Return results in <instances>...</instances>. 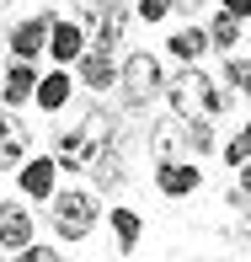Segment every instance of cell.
Instances as JSON below:
<instances>
[{"instance_id":"4dcf8cb0","label":"cell","mask_w":251,"mask_h":262,"mask_svg":"<svg viewBox=\"0 0 251 262\" xmlns=\"http://www.w3.org/2000/svg\"><path fill=\"white\" fill-rule=\"evenodd\" d=\"M0 262H6V257H0Z\"/></svg>"},{"instance_id":"5b68a950","label":"cell","mask_w":251,"mask_h":262,"mask_svg":"<svg viewBox=\"0 0 251 262\" xmlns=\"http://www.w3.org/2000/svg\"><path fill=\"white\" fill-rule=\"evenodd\" d=\"M86 11V49H118L123 43V32H128V11H123V0H107V6H80Z\"/></svg>"},{"instance_id":"2e32d148","label":"cell","mask_w":251,"mask_h":262,"mask_svg":"<svg viewBox=\"0 0 251 262\" xmlns=\"http://www.w3.org/2000/svg\"><path fill=\"white\" fill-rule=\"evenodd\" d=\"M150 156L155 161H187V134H182V118H161L150 128Z\"/></svg>"},{"instance_id":"83f0119b","label":"cell","mask_w":251,"mask_h":262,"mask_svg":"<svg viewBox=\"0 0 251 262\" xmlns=\"http://www.w3.org/2000/svg\"><path fill=\"white\" fill-rule=\"evenodd\" d=\"M241 241H251V209H241Z\"/></svg>"},{"instance_id":"3957f363","label":"cell","mask_w":251,"mask_h":262,"mask_svg":"<svg viewBox=\"0 0 251 262\" xmlns=\"http://www.w3.org/2000/svg\"><path fill=\"white\" fill-rule=\"evenodd\" d=\"M102 209H97V193H80V187H70V193H54L49 198V225L59 241H86L91 230H97Z\"/></svg>"},{"instance_id":"7402d4cb","label":"cell","mask_w":251,"mask_h":262,"mask_svg":"<svg viewBox=\"0 0 251 262\" xmlns=\"http://www.w3.org/2000/svg\"><path fill=\"white\" fill-rule=\"evenodd\" d=\"M139 21H166V16H171V0H139Z\"/></svg>"},{"instance_id":"8fae6325","label":"cell","mask_w":251,"mask_h":262,"mask_svg":"<svg viewBox=\"0 0 251 262\" xmlns=\"http://www.w3.org/2000/svg\"><path fill=\"white\" fill-rule=\"evenodd\" d=\"M43 54H54V64H75V59L86 54V27H80V21H64V16H49V49Z\"/></svg>"},{"instance_id":"30bf717a","label":"cell","mask_w":251,"mask_h":262,"mask_svg":"<svg viewBox=\"0 0 251 262\" xmlns=\"http://www.w3.org/2000/svg\"><path fill=\"white\" fill-rule=\"evenodd\" d=\"M155 187H161L166 198H187L203 187V166L193 161H155Z\"/></svg>"},{"instance_id":"9a60e30c","label":"cell","mask_w":251,"mask_h":262,"mask_svg":"<svg viewBox=\"0 0 251 262\" xmlns=\"http://www.w3.org/2000/svg\"><path fill=\"white\" fill-rule=\"evenodd\" d=\"M70 97H75V75H64V64L54 70V75H38V91H32V102L43 107V113H64L70 107Z\"/></svg>"},{"instance_id":"e0dca14e","label":"cell","mask_w":251,"mask_h":262,"mask_svg":"<svg viewBox=\"0 0 251 262\" xmlns=\"http://www.w3.org/2000/svg\"><path fill=\"white\" fill-rule=\"evenodd\" d=\"M166 49H171L176 59H182V64H198V59L209 54V32H203V27H193V21H187V27H176L171 38H166Z\"/></svg>"},{"instance_id":"9c48e42d","label":"cell","mask_w":251,"mask_h":262,"mask_svg":"<svg viewBox=\"0 0 251 262\" xmlns=\"http://www.w3.org/2000/svg\"><path fill=\"white\" fill-rule=\"evenodd\" d=\"M27 150H32V128L16 118V107L0 113V171H16L27 161Z\"/></svg>"},{"instance_id":"d4e9b609","label":"cell","mask_w":251,"mask_h":262,"mask_svg":"<svg viewBox=\"0 0 251 262\" xmlns=\"http://www.w3.org/2000/svg\"><path fill=\"white\" fill-rule=\"evenodd\" d=\"M224 204H230V209H246L251 193H241V187H224Z\"/></svg>"},{"instance_id":"52a82bcc","label":"cell","mask_w":251,"mask_h":262,"mask_svg":"<svg viewBox=\"0 0 251 262\" xmlns=\"http://www.w3.org/2000/svg\"><path fill=\"white\" fill-rule=\"evenodd\" d=\"M54 177H59L54 156H27L16 166V187H21V198H32V204H49L54 198Z\"/></svg>"},{"instance_id":"484cf974","label":"cell","mask_w":251,"mask_h":262,"mask_svg":"<svg viewBox=\"0 0 251 262\" xmlns=\"http://www.w3.org/2000/svg\"><path fill=\"white\" fill-rule=\"evenodd\" d=\"M198 6H203V0H171V11H182V16H193Z\"/></svg>"},{"instance_id":"f546056e","label":"cell","mask_w":251,"mask_h":262,"mask_svg":"<svg viewBox=\"0 0 251 262\" xmlns=\"http://www.w3.org/2000/svg\"><path fill=\"white\" fill-rule=\"evenodd\" d=\"M0 6H16V0H0Z\"/></svg>"},{"instance_id":"ba28073f","label":"cell","mask_w":251,"mask_h":262,"mask_svg":"<svg viewBox=\"0 0 251 262\" xmlns=\"http://www.w3.org/2000/svg\"><path fill=\"white\" fill-rule=\"evenodd\" d=\"M75 86L97 91V97H107V91L118 86V64H112V49H86L75 59Z\"/></svg>"},{"instance_id":"ffe728a7","label":"cell","mask_w":251,"mask_h":262,"mask_svg":"<svg viewBox=\"0 0 251 262\" xmlns=\"http://www.w3.org/2000/svg\"><path fill=\"white\" fill-rule=\"evenodd\" d=\"M224 80H230V91H235V97H246V102H251V59L230 54V59H224Z\"/></svg>"},{"instance_id":"cb8c5ba5","label":"cell","mask_w":251,"mask_h":262,"mask_svg":"<svg viewBox=\"0 0 251 262\" xmlns=\"http://www.w3.org/2000/svg\"><path fill=\"white\" fill-rule=\"evenodd\" d=\"M219 11H224V16H235V21H246V16H251V0H219Z\"/></svg>"},{"instance_id":"7c38bea8","label":"cell","mask_w":251,"mask_h":262,"mask_svg":"<svg viewBox=\"0 0 251 262\" xmlns=\"http://www.w3.org/2000/svg\"><path fill=\"white\" fill-rule=\"evenodd\" d=\"M32 91H38V70H32V59H11L6 75H0V102H6V107H21V102H32Z\"/></svg>"},{"instance_id":"603a6c76","label":"cell","mask_w":251,"mask_h":262,"mask_svg":"<svg viewBox=\"0 0 251 262\" xmlns=\"http://www.w3.org/2000/svg\"><path fill=\"white\" fill-rule=\"evenodd\" d=\"M16 262H64V257H59L54 246H38V241H32V246H21V252H16Z\"/></svg>"},{"instance_id":"4fadbf2b","label":"cell","mask_w":251,"mask_h":262,"mask_svg":"<svg viewBox=\"0 0 251 262\" xmlns=\"http://www.w3.org/2000/svg\"><path fill=\"white\" fill-rule=\"evenodd\" d=\"M0 246H6V252L32 246V214L21 209L16 198H6V204H0Z\"/></svg>"},{"instance_id":"7a4b0ae2","label":"cell","mask_w":251,"mask_h":262,"mask_svg":"<svg viewBox=\"0 0 251 262\" xmlns=\"http://www.w3.org/2000/svg\"><path fill=\"white\" fill-rule=\"evenodd\" d=\"M230 97L209 70L198 64H182L171 80H166V102H171V118H224L230 113Z\"/></svg>"},{"instance_id":"5bb4252c","label":"cell","mask_w":251,"mask_h":262,"mask_svg":"<svg viewBox=\"0 0 251 262\" xmlns=\"http://www.w3.org/2000/svg\"><path fill=\"white\" fill-rule=\"evenodd\" d=\"M11 59H38L43 49H49V16H27L11 27Z\"/></svg>"},{"instance_id":"277c9868","label":"cell","mask_w":251,"mask_h":262,"mask_svg":"<svg viewBox=\"0 0 251 262\" xmlns=\"http://www.w3.org/2000/svg\"><path fill=\"white\" fill-rule=\"evenodd\" d=\"M118 86H123V102H128V107H145L150 97H161V91H166L161 59L145 54V49H134L123 64H118Z\"/></svg>"},{"instance_id":"4316f807","label":"cell","mask_w":251,"mask_h":262,"mask_svg":"<svg viewBox=\"0 0 251 262\" xmlns=\"http://www.w3.org/2000/svg\"><path fill=\"white\" fill-rule=\"evenodd\" d=\"M235 171H241V193H251V161H246V166H235Z\"/></svg>"},{"instance_id":"ac0fdd59","label":"cell","mask_w":251,"mask_h":262,"mask_svg":"<svg viewBox=\"0 0 251 262\" xmlns=\"http://www.w3.org/2000/svg\"><path fill=\"white\" fill-rule=\"evenodd\" d=\"M203 32H209V49H214V54H224V59L241 49V21H235V16H224V11H219V16H214Z\"/></svg>"},{"instance_id":"44dd1931","label":"cell","mask_w":251,"mask_h":262,"mask_svg":"<svg viewBox=\"0 0 251 262\" xmlns=\"http://www.w3.org/2000/svg\"><path fill=\"white\" fill-rule=\"evenodd\" d=\"M246 161H251V123H241L224 145V166H246Z\"/></svg>"},{"instance_id":"8992f818","label":"cell","mask_w":251,"mask_h":262,"mask_svg":"<svg viewBox=\"0 0 251 262\" xmlns=\"http://www.w3.org/2000/svg\"><path fill=\"white\" fill-rule=\"evenodd\" d=\"M86 177L97 193H118V187L128 182V156H123V139H112V145H102L97 156L86 161Z\"/></svg>"},{"instance_id":"d6986e66","label":"cell","mask_w":251,"mask_h":262,"mask_svg":"<svg viewBox=\"0 0 251 262\" xmlns=\"http://www.w3.org/2000/svg\"><path fill=\"white\" fill-rule=\"evenodd\" d=\"M107 225H112V235H118V252H134L139 235H145V220H139L134 209H112V214H107Z\"/></svg>"},{"instance_id":"6da1fadb","label":"cell","mask_w":251,"mask_h":262,"mask_svg":"<svg viewBox=\"0 0 251 262\" xmlns=\"http://www.w3.org/2000/svg\"><path fill=\"white\" fill-rule=\"evenodd\" d=\"M112 139H123V134H118V118L107 113V107H80V113H70V123H54V161H59V171H86V161L97 156L102 145H112Z\"/></svg>"},{"instance_id":"f1b7e54d","label":"cell","mask_w":251,"mask_h":262,"mask_svg":"<svg viewBox=\"0 0 251 262\" xmlns=\"http://www.w3.org/2000/svg\"><path fill=\"white\" fill-rule=\"evenodd\" d=\"M80 6H107V0H80Z\"/></svg>"}]
</instances>
